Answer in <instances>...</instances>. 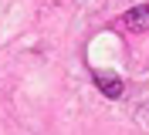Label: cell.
Returning a JSON list of instances; mask_svg holds the SVG:
<instances>
[{"instance_id":"obj_1","label":"cell","mask_w":149,"mask_h":135,"mask_svg":"<svg viewBox=\"0 0 149 135\" xmlns=\"http://www.w3.org/2000/svg\"><path fill=\"white\" fill-rule=\"evenodd\" d=\"M92 81L105 98H122V91H125V81L119 74H112V71H92Z\"/></svg>"},{"instance_id":"obj_2","label":"cell","mask_w":149,"mask_h":135,"mask_svg":"<svg viewBox=\"0 0 149 135\" xmlns=\"http://www.w3.org/2000/svg\"><path fill=\"white\" fill-rule=\"evenodd\" d=\"M119 24L125 27V30H136V34H142V30H149V3H139V7L125 10Z\"/></svg>"}]
</instances>
